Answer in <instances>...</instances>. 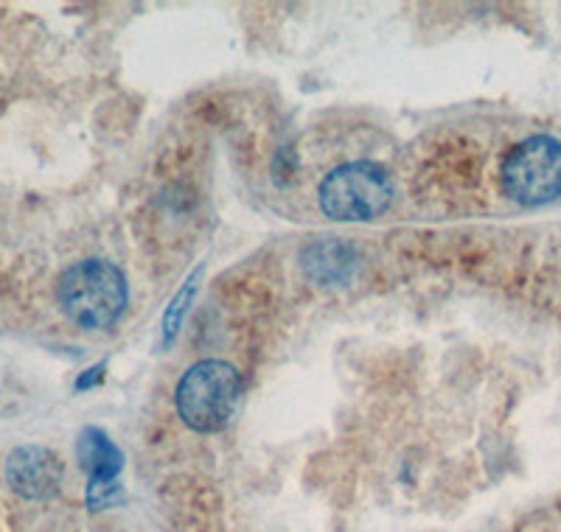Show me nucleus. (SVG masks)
<instances>
[{
    "mask_svg": "<svg viewBox=\"0 0 561 532\" xmlns=\"http://www.w3.org/2000/svg\"><path fill=\"white\" fill-rule=\"evenodd\" d=\"M199 275H203V269H197L192 278L180 286V292L174 294L169 309L163 311V323H160V331H163V345H172L174 336L180 334V325L185 323V314H188V309H192V300L199 289Z\"/></svg>",
    "mask_w": 561,
    "mask_h": 532,
    "instance_id": "obj_8",
    "label": "nucleus"
},
{
    "mask_svg": "<svg viewBox=\"0 0 561 532\" xmlns=\"http://www.w3.org/2000/svg\"><path fill=\"white\" fill-rule=\"evenodd\" d=\"M242 395V379L230 361L203 359L185 370L174 390V406L188 429L214 435L225 429Z\"/></svg>",
    "mask_w": 561,
    "mask_h": 532,
    "instance_id": "obj_2",
    "label": "nucleus"
},
{
    "mask_svg": "<svg viewBox=\"0 0 561 532\" xmlns=\"http://www.w3.org/2000/svg\"><path fill=\"white\" fill-rule=\"evenodd\" d=\"M304 269L314 284L337 286L351 280V275L357 269V255L343 241H314L304 253Z\"/></svg>",
    "mask_w": 561,
    "mask_h": 532,
    "instance_id": "obj_7",
    "label": "nucleus"
},
{
    "mask_svg": "<svg viewBox=\"0 0 561 532\" xmlns=\"http://www.w3.org/2000/svg\"><path fill=\"white\" fill-rule=\"evenodd\" d=\"M77 456L88 474V507L107 510L124 501V490L118 485V474L124 469V456L118 446L96 426L82 429L77 440Z\"/></svg>",
    "mask_w": 561,
    "mask_h": 532,
    "instance_id": "obj_5",
    "label": "nucleus"
},
{
    "mask_svg": "<svg viewBox=\"0 0 561 532\" xmlns=\"http://www.w3.org/2000/svg\"><path fill=\"white\" fill-rule=\"evenodd\" d=\"M318 203L334 222H370L393 203V183L377 163H345L323 177Z\"/></svg>",
    "mask_w": 561,
    "mask_h": 532,
    "instance_id": "obj_3",
    "label": "nucleus"
},
{
    "mask_svg": "<svg viewBox=\"0 0 561 532\" xmlns=\"http://www.w3.org/2000/svg\"><path fill=\"white\" fill-rule=\"evenodd\" d=\"M7 482L23 499H51L62 485V463L51 449L20 446L7 460Z\"/></svg>",
    "mask_w": 561,
    "mask_h": 532,
    "instance_id": "obj_6",
    "label": "nucleus"
},
{
    "mask_svg": "<svg viewBox=\"0 0 561 532\" xmlns=\"http://www.w3.org/2000/svg\"><path fill=\"white\" fill-rule=\"evenodd\" d=\"M503 190L514 203L548 205L561 197V140L536 135L511 149L500 169Z\"/></svg>",
    "mask_w": 561,
    "mask_h": 532,
    "instance_id": "obj_4",
    "label": "nucleus"
},
{
    "mask_svg": "<svg viewBox=\"0 0 561 532\" xmlns=\"http://www.w3.org/2000/svg\"><path fill=\"white\" fill-rule=\"evenodd\" d=\"M57 300L65 317L84 331H102L118 323L127 309V278L115 264L88 258L65 269L57 286Z\"/></svg>",
    "mask_w": 561,
    "mask_h": 532,
    "instance_id": "obj_1",
    "label": "nucleus"
}]
</instances>
